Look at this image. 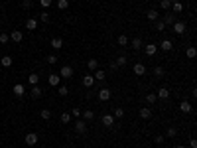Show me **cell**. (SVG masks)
Returning <instances> with one entry per match:
<instances>
[{"instance_id":"obj_16","label":"cell","mask_w":197,"mask_h":148,"mask_svg":"<svg viewBox=\"0 0 197 148\" xmlns=\"http://www.w3.org/2000/svg\"><path fill=\"white\" fill-rule=\"evenodd\" d=\"M26 28H28L30 32H34L36 28H38V20H34V18H28V20H26Z\"/></svg>"},{"instance_id":"obj_13","label":"cell","mask_w":197,"mask_h":148,"mask_svg":"<svg viewBox=\"0 0 197 148\" xmlns=\"http://www.w3.org/2000/svg\"><path fill=\"white\" fill-rule=\"evenodd\" d=\"M83 85H85V87H93V85H95V77H93V73H89V75H85V77H83Z\"/></svg>"},{"instance_id":"obj_18","label":"cell","mask_w":197,"mask_h":148,"mask_svg":"<svg viewBox=\"0 0 197 148\" xmlns=\"http://www.w3.org/2000/svg\"><path fill=\"white\" fill-rule=\"evenodd\" d=\"M160 47H162L164 51H169L173 47V41L172 40H162V44H160Z\"/></svg>"},{"instance_id":"obj_37","label":"cell","mask_w":197,"mask_h":148,"mask_svg":"<svg viewBox=\"0 0 197 148\" xmlns=\"http://www.w3.org/2000/svg\"><path fill=\"white\" fill-rule=\"evenodd\" d=\"M81 113H83V111L79 109V107H73L71 109V117H75V119H81Z\"/></svg>"},{"instance_id":"obj_41","label":"cell","mask_w":197,"mask_h":148,"mask_svg":"<svg viewBox=\"0 0 197 148\" xmlns=\"http://www.w3.org/2000/svg\"><path fill=\"white\" fill-rule=\"evenodd\" d=\"M156 30L158 32H164V30H166V24H164L162 20H156Z\"/></svg>"},{"instance_id":"obj_10","label":"cell","mask_w":197,"mask_h":148,"mask_svg":"<svg viewBox=\"0 0 197 148\" xmlns=\"http://www.w3.org/2000/svg\"><path fill=\"white\" fill-rule=\"evenodd\" d=\"M30 95H32L34 99H40L41 95H44V91H41V89H40L38 85H32V89H30Z\"/></svg>"},{"instance_id":"obj_30","label":"cell","mask_w":197,"mask_h":148,"mask_svg":"<svg viewBox=\"0 0 197 148\" xmlns=\"http://www.w3.org/2000/svg\"><path fill=\"white\" fill-rule=\"evenodd\" d=\"M148 20H152V22H156V20H160V16H158V12L156 10H148Z\"/></svg>"},{"instance_id":"obj_28","label":"cell","mask_w":197,"mask_h":148,"mask_svg":"<svg viewBox=\"0 0 197 148\" xmlns=\"http://www.w3.org/2000/svg\"><path fill=\"white\" fill-rule=\"evenodd\" d=\"M116 41H118V46H120V47H126V46H128V41H130V40L126 38L124 34H122V36H118V40H116Z\"/></svg>"},{"instance_id":"obj_19","label":"cell","mask_w":197,"mask_h":148,"mask_svg":"<svg viewBox=\"0 0 197 148\" xmlns=\"http://www.w3.org/2000/svg\"><path fill=\"white\" fill-rule=\"evenodd\" d=\"M81 119L83 120H93L95 119V113H93L91 109H87V111H83V113H81Z\"/></svg>"},{"instance_id":"obj_15","label":"cell","mask_w":197,"mask_h":148,"mask_svg":"<svg viewBox=\"0 0 197 148\" xmlns=\"http://www.w3.org/2000/svg\"><path fill=\"white\" fill-rule=\"evenodd\" d=\"M22 38H24V36H22V32H20V30H14L12 34H10V40L16 41V44H18V41H22Z\"/></svg>"},{"instance_id":"obj_24","label":"cell","mask_w":197,"mask_h":148,"mask_svg":"<svg viewBox=\"0 0 197 148\" xmlns=\"http://www.w3.org/2000/svg\"><path fill=\"white\" fill-rule=\"evenodd\" d=\"M166 136H168V138H175V136H178V128H175V126H168Z\"/></svg>"},{"instance_id":"obj_6","label":"cell","mask_w":197,"mask_h":148,"mask_svg":"<svg viewBox=\"0 0 197 148\" xmlns=\"http://www.w3.org/2000/svg\"><path fill=\"white\" fill-rule=\"evenodd\" d=\"M12 93L16 95V97H22V95L26 93V87L22 85V83H16V85L12 87Z\"/></svg>"},{"instance_id":"obj_22","label":"cell","mask_w":197,"mask_h":148,"mask_svg":"<svg viewBox=\"0 0 197 148\" xmlns=\"http://www.w3.org/2000/svg\"><path fill=\"white\" fill-rule=\"evenodd\" d=\"M140 117H142V119H150V117H152V109H150V107H142V109H140Z\"/></svg>"},{"instance_id":"obj_23","label":"cell","mask_w":197,"mask_h":148,"mask_svg":"<svg viewBox=\"0 0 197 148\" xmlns=\"http://www.w3.org/2000/svg\"><path fill=\"white\" fill-rule=\"evenodd\" d=\"M51 47H53V50H61V47H63V40L61 38H53L51 40Z\"/></svg>"},{"instance_id":"obj_5","label":"cell","mask_w":197,"mask_h":148,"mask_svg":"<svg viewBox=\"0 0 197 148\" xmlns=\"http://www.w3.org/2000/svg\"><path fill=\"white\" fill-rule=\"evenodd\" d=\"M24 140H26V144H28V146H34V144H38V134H36V133H28Z\"/></svg>"},{"instance_id":"obj_42","label":"cell","mask_w":197,"mask_h":148,"mask_svg":"<svg viewBox=\"0 0 197 148\" xmlns=\"http://www.w3.org/2000/svg\"><path fill=\"white\" fill-rule=\"evenodd\" d=\"M160 6H162L164 10H169V8H172V0H162V4H160Z\"/></svg>"},{"instance_id":"obj_50","label":"cell","mask_w":197,"mask_h":148,"mask_svg":"<svg viewBox=\"0 0 197 148\" xmlns=\"http://www.w3.org/2000/svg\"><path fill=\"white\" fill-rule=\"evenodd\" d=\"M175 148H185V146H183V144H178V146H175Z\"/></svg>"},{"instance_id":"obj_43","label":"cell","mask_w":197,"mask_h":148,"mask_svg":"<svg viewBox=\"0 0 197 148\" xmlns=\"http://www.w3.org/2000/svg\"><path fill=\"white\" fill-rule=\"evenodd\" d=\"M67 93H69V89L65 85H59V95H61V97H67Z\"/></svg>"},{"instance_id":"obj_3","label":"cell","mask_w":197,"mask_h":148,"mask_svg":"<svg viewBox=\"0 0 197 148\" xmlns=\"http://www.w3.org/2000/svg\"><path fill=\"white\" fill-rule=\"evenodd\" d=\"M172 30H173L178 36H183V34H185V30H187V28H185V22H175V24L172 26Z\"/></svg>"},{"instance_id":"obj_9","label":"cell","mask_w":197,"mask_h":148,"mask_svg":"<svg viewBox=\"0 0 197 148\" xmlns=\"http://www.w3.org/2000/svg\"><path fill=\"white\" fill-rule=\"evenodd\" d=\"M110 97H113V93H110V89H101V91H99V99H101V101H109V99Z\"/></svg>"},{"instance_id":"obj_14","label":"cell","mask_w":197,"mask_h":148,"mask_svg":"<svg viewBox=\"0 0 197 148\" xmlns=\"http://www.w3.org/2000/svg\"><path fill=\"white\" fill-rule=\"evenodd\" d=\"M93 77H95V81H105L106 73H105L103 69H95V71H93Z\"/></svg>"},{"instance_id":"obj_35","label":"cell","mask_w":197,"mask_h":148,"mask_svg":"<svg viewBox=\"0 0 197 148\" xmlns=\"http://www.w3.org/2000/svg\"><path fill=\"white\" fill-rule=\"evenodd\" d=\"M0 63H2L4 67H10V65H12V57H10V55H4L2 59H0Z\"/></svg>"},{"instance_id":"obj_17","label":"cell","mask_w":197,"mask_h":148,"mask_svg":"<svg viewBox=\"0 0 197 148\" xmlns=\"http://www.w3.org/2000/svg\"><path fill=\"white\" fill-rule=\"evenodd\" d=\"M103 124L106 126V128H109V126H113V124H114V117H113V115H105V117H103Z\"/></svg>"},{"instance_id":"obj_2","label":"cell","mask_w":197,"mask_h":148,"mask_svg":"<svg viewBox=\"0 0 197 148\" xmlns=\"http://www.w3.org/2000/svg\"><path fill=\"white\" fill-rule=\"evenodd\" d=\"M162 22L166 24V28H168V26L172 28V26H173L175 22H178V20H175V14H173V12H168L166 16H164V20H162Z\"/></svg>"},{"instance_id":"obj_4","label":"cell","mask_w":197,"mask_h":148,"mask_svg":"<svg viewBox=\"0 0 197 148\" xmlns=\"http://www.w3.org/2000/svg\"><path fill=\"white\" fill-rule=\"evenodd\" d=\"M73 75V67L71 65H63L61 69H59V77H63V79H69Z\"/></svg>"},{"instance_id":"obj_34","label":"cell","mask_w":197,"mask_h":148,"mask_svg":"<svg viewBox=\"0 0 197 148\" xmlns=\"http://www.w3.org/2000/svg\"><path fill=\"white\" fill-rule=\"evenodd\" d=\"M126 61H128V57H126L124 54H122L120 57H116V61H114V63H116V65L120 67V65H126Z\"/></svg>"},{"instance_id":"obj_46","label":"cell","mask_w":197,"mask_h":148,"mask_svg":"<svg viewBox=\"0 0 197 148\" xmlns=\"http://www.w3.org/2000/svg\"><path fill=\"white\" fill-rule=\"evenodd\" d=\"M164 140H166V136H162V134H158L156 138H154V142H156V144H164Z\"/></svg>"},{"instance_id":"obj_51","label":"cell","mask_w":197,"mask_h":148,"mask_svg":"<svg viewBox=\"0 0 197 148\" xmlns=\"http://www.w3.org/2000/svg\"><path fill=\"white\" fill-rule=\"evenodd\" d=\"M0 22H2V18H0Z\"/></svg>"},{"instance_id":"obj_7","label":"cell","mask_w":197,"mask_h":148,"mask_svg":"<svg viewBox=\"0 0 197 148\" xmlns=\"http://www.w3.org/2000/svg\"><path fill=\"white\" fill-rule=\"evenodd\" d=\"M59 73H51V75L49 77H47V83H49V85L51 87H57V85H59Z\"/></svg>"},{"instance_id":"obj_48","label":"cell","mask_w":197,"mask_h":148,"mask_svg":"<svg viewBox=\"0 0 197 148\" xmlns=\"http://www.w3.org/2000/svg\"><path fill=\"white\" fill-rule=\"evenodd\" d=\"M22 6H24V8H28V10H30L32 6H34V2H32V0H24V2H22Z\"/></svg>"},{"instance_id":"obj_25","label":"cell","mask_w":197,"mask_h":148,"mask_svg":"<svg viewBox=\"0 0 197 148\" xmlns=\"http://www.w3.org/2000/svg\"><path fill=\"white\" fill-rule=\"evenodd\" d=\"M87 67H89V71L93 73L95 69H99V61H97V59H89V61H87Z\"/></svg>"},{"instance_id":"obj_20","label":"cell","mask_w":197,"mask_h":148,"mask_svg":"<svg viewBox=\"0 0 197 148\" xmlns=\"http://www.w3.org/2000/svg\"><path fill=\"white\" fill-rule=\"evenodd\" d=\"M128 44H130V47H132L134 51H138V50L142 47V40H140V38H134L132 41H128Z\"/></svg>"},{"instance_id":"obj_31","label":"cell","mask_w":197,"mask_h":148,"mask_svg":"<svg viewBox=\"0 0 197 148\" xmlns=\"http://www.w3.org/2000/svg\"><path fill=\"white\" fill-rule=\"evenodd\" d=\"M156 99H158L156 93H148V95H146V103H148V105H154V103H156Z\"/></svg>"},{"instance_id":"obj_49","label":"cell","mask_w":197,"mask_h":148,"mask_svg":"<svg viewBox=\"0 0 197 148\" xmlns=\"http://www.w3.org/2000/svg\"><path fill=\"white\" fill-rule=\"evenodd\" d=\"M189 146H191V148H197V140L191 138V140H189Z\"/></svg>"},{"instance_id":"obj_40","label":"cell","mask_w":197,"mask_h":148,"mask_svg":"<svg viewBox=\"0 0 197 148\" xmlns=\"http://www.w3.org/2000/svg\"><path fill=\"white\" fill-rule=\"evenodd\" d=\"M154 75H156V77H164V67H154Z\"/></svg>"},{"instance_id":"obj_12","label":"cell","mask_w":197,"mask_h":148,"mask_svg":"<svg viewBox=\"0 0 197 148\" xmlns=\"http://www.w3.org/2000/svg\"><path fill=\"white\" fill-rule=\"evenodd\" d=\"M179 111H182V113H191L193 107H191L189 101H182V103H179Z\"/></svg>"},{"instance_id":"obj_36","label":"cell","mask_w":197,"mask_h":148,"mask_svg":"<svg viewBox=\"0 0 197 148\" xmlns=\"http://www.w3.org/2000/svg\"><path fill=\"white\" fill-rule=\"evenodd\" d=\"M57 8H59V10H67L69 8V0H57Z\"/></svg>"},{"instance_id":"obj_44","label":"cell","mask_w":197,"mask_h":148,"mask_svg":"<svg viewBox=\"0 0 197 148\" xmlns=\"http://www.w3.org/2000/svg\"><path fill=\"white\" fill-rule=\"evenodd\" d=\"M8 41H10L8 34H0V44H8Z\"/></svg>"},{"instance_id":"obj_26","label":"cell","mask_w":197,"mask_h":148,"mask_svg":"<svg viewBox=\"0 0 197 148\" xmlns=\"http://www.w3.org/2000/svg\"><path fill=\"white\" fill-rule=\"evenodd\" d=\"M156 95H158V97H160V99H169V91H168V89H166V87H162V89H158V93H156Z\"/></svg>"},{"instance_id":"obj_11","label":"cell","mask_w":197,"mask_h":148,"mask_svg":"<svg viewBox=\"0 0 197 148\" xmlns=\"http://www.w3.org/2000/svg\"><path fill=\"white\" fill-rule=\"evenodd\" d=\"M132 69H134V73H136L138 77H140V75H144V73H146L144 63H134V67H132Z\"/></svg>"},{"instance_id":"obj_8","label":"cell","mask_w":197,"mask_h":148,"mask_svg":"<svg viewBox=\"0 0 197 148\" xmlns=\"http://www.w3.org/2000/svg\"><path fill=\"white\" fill-rule=\"evenodd\" d=\"M144 51H146V55H156L158 54V46L156 44H146V47H144Z\"/></svg>"},{"instance_id":"obj_27","label":"cell","mask_w":197,"mask_h":148,"mask_svg":"<svg viewBox=\"0 0 197 148\" xmlns=\"http://www.w3.org/2000/svg\"><path fill=\"white\" fill-rule=\"evenodd\" d=\"M185 55H187V57H189V59H193V57L197 55V50H195V47H193V46H189V47H187V50H185Z\"/></svg>"},{"instance_id":"obj_1","label":"cell","mask_w":197,"mask_h":148,"mask_svg":"<svg viewBox=\"0 0 197 148\" xmlns=\"http://www.w3.org/2000/svg\"><path fill=\"white\" fill-rule=\"evenodd\" d=\"M75 130H77V134H85L87 133V120L75 119Z\"/></svg>"},{"instance_id":"obj_32","label":"cell","mask_w":197,"mask_h":148,"mask_svg":"<svg viewBox=\"0 0 197 148\" xmlns=\"http://www.w3.org/2000/svg\"><path fill=\"white\" fill-rule=\"evenodd\" d=\"M40 117L44 119V120H49V119H51V111H49V109H41Z\"/></svg>"},{"instance_id":"obj_29","label":"cell","mask_w":197,"mask_h":148,"mask_svg":"<svg viewBox=\"0 0 197 148\" xmlns=\"http://www.w3.org/2000/svg\"><path fill=\"white\" fill-rule=\"evenodd\" d=\"M38 81H40V75H38V73H32V75L28 77V83H30V85H38Z\"/></svg>"},{"instance_id":"obj_33","label":"cell","mask_w":197,"mask_h":148,"mask_svg":"<svg viewBox=\"0 0 197 148\" xmlns=\"http://www.w3.org/2000/svg\"><path fill=\"white\" fill-rule=\"evenodd\" d=\"M113 117H114V119H122V117H124V109H122V107H116L114 113H113Z\"/></svg>"},{"instance_id":"obj_47","label":"cell","mask_w":197,"mask_h":148,"mask_svg":"<svg viewBox=\"0 0 197 148\" xmlns=\"http://www.w3.org/2000/svg\"><path fill=\"white\" fill-rule=\"evenodd\" d=\"M47 63L55 65V63H57V55H47Z\"/></svg>"},{"instance_id":"obj_21","label":"cell","mask_w":197,"mask_h":148,"mask_svg":"<svg viewBox=\"0 0 197 148\" xmlns=\"http://www.w3.org/2000/svg\"><path fill=\"white\" fill-rule=\"evenodd\" d=\"M169 10H172L173 14H175V12H182V10H183V4L178 2V0H173V2H172V8H169Z\"/></svg>"},{"instance_id":"obj_38","label":"cell","mask_w":197,"mask_h":148,"mask_svg":"<svg viewBox=\"0 0 197 148\" xmlns=\"http://www.w3.org/2000/svg\"><path fill=\"white\" fill-rule=\"evenodd\" d=\"M61 123H63V124L71 123V115H69V113H63V115H61Z\"/></svg>"},{"instance_id":"obj_45","label":"cell","mask_w":197,"mask_h":148,"mask_svg":"<svg viewBox=\"0 0 197 148\" xmlns=\"http://www.w3.org/2000/svg\"><path fill=\"white\" fill-rule=\"evenodd\" d=\"M40 20H41L44 24H45V22H49V14H47V12H41V14H40Z\"/></svg>"},{"instance_id":"obj_39","label":"cell","mask_w":197,"mask_h":148,"mask_svg":"<svg viewBox=\"0 0 197 148\" xmlns=\"http://www.w3.org/2000/svg\"><path fill=\"white\" fill-rule=\"evenodd\" d=\"M40 4H41V8H44V10H47L53 4V0H40Z\"/></svg>"}]
</instances>
